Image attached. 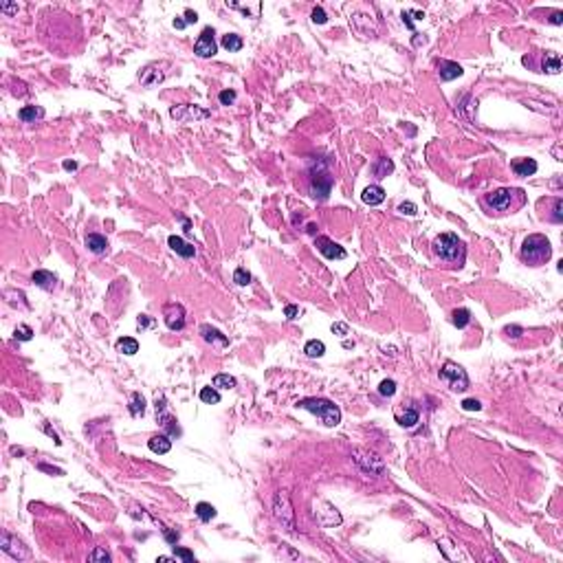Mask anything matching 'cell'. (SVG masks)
<instances>
[{
    "label": "cell",
    "instance_id": "10",
    "mask_svg": "<svg viewBox=\"0 0 563 563\" xmlns=\"http://www.w3.org/2000/svg\"><path fill=\"white\" fill-rule=\"evenodd\" d=\"M154 409H156V420L161 422V427L168 429L170 436H181V429H178V425H176V418L168 412V405H165V396L163 394L156 396Z\"/></svg>",
    "mask_w": 563,
    "mask_h": 563
},
{
    "label": "cell",
    "instance_id": "2",
    "mask_svg": "<svg viewBox=\"0 0 563 563\" xmlns=\"http://www.w3.org/2000/svg\"><path fill=\"white\" fill-rule=\"evenodd\" d=\"M550 255H552V244L541 234L528 236L524 244H521V260H524L528 267H544V264L550 260Z\"/></svg>",
    "mask_w": 563,
    "mask_h": 563
},
{
    "label": "cell",
    "instance_id": "5",
    "mask_svg": "<svg viewBox=\"0 0 563 563\" xmlns=\"http://www.w3.org/2000/svg\"><path fill=\"white\" fill-rule=\"evenodd\" d=\"M352 458H354V462L359 465V469L368 475V478H379V475L385 473V465H383V460H381L376 453H372V451L354 449V451H352Z\"/></svg>",
    "mask_w": 563,
    "mask_h": 563
},
{
    "label": "cell",
    "instance_id": "9",
    "mask_svg": "<svg viewBox=\"0 0 563 563\" xmlns=\"http://www.w3.org/2000/svg\"><path fill=\"white\" fill-rule=\"evenodd\" d=\"M310 191H313V198L317 201H326L330 196V189H333V181L335 178L330 176V172L326 168H317V172H313L310 176Z\"/></svg>",
    "mask_w": 563,
    "mask_h": 563
},
{
    "label": "cell",
    "instance_id": "7",
    "mask_svg": "<svg viewBox=\"0 0 563 563\" xmlns=\"http://www.w3.org/2000/svg\"><path fill=\"white\" fill-rule=\"evenodd\" d=\"M273 513H275V517L282 521V526L286 528V531H295V513H293V508H290V500H288L286 491H280L275 495Z\"/></svg>",
    "mask_w": 563,
    "mask_h": 563
},
{
    "label": "cell",
    "instance_id": "54",
    "mask_svg": "<svg viewBox=\"0 0 563 563\" xmlns=\"http://www.w3.org/2000/svg\"><path fill=\"white\" fill-rule=\"evenodd\" d=\"M550 22H552V24H561V22H563V13H561V11H554L552 18H550Z\"/></svg>",
    "mask_w": 563,
    "mask_h": 563
},
{
    "label": "cell",
    "instance_id": "36",
    "mask_svg": "<svg viewBox=\"0 0 563 563\" xmlns=\"http://www.w3.org/2000/svg\"><path fill=\"white\" fill-rule=\"evenodd\" d=\"M234 282L238 284V286H247V284L251 282V273H249L247 269L238 267V269L234 271Z\"/></svg>",
    "mask_w": 563,
    "mask_h": 563
},
{
    "label": "cell",
    "instance_id": "13",
    "mask_svg": "<svg viewBox=\"0 0 563 563\" xmlns=\"http://www.w3.org/2000/svg\"><path fill=\"white\" fill-rule=\"evenodd\" d=\"M315 247H317V251H319V253L323 255V257H328V260H346V249L343 247H339V244L337 242H333L330 240V238H326V236H319L315 240Z\"/></svg>",
    "mask_w": 563,
    "mask_h": 563
},
{
    "label": "cell",
    "instance_id": "57",
    "mask_svg": "<svg viewBox=\"0 0 563 563\" xmlns=\"http://www.w3.org/2000/svg\"><path fill=\"white\" fill-rule=\"evenodd\" d=\"M0 9H3L5 13H13V11H18V7L16 5H3Z\"/></svg>",
    "mask_w": 563,
    "mask_h": 563
},
{
    "label": "cell",
    "instance_id": "48",
    "mask_svg": "<svg viewBox=\"0 0 563 563\" xmlns=\"http://www.w3.org/2000/svg\"><path fill=\"white\" fill-rule=\"evenodd\" d=\"M163 535H165V541H168L170 546H176V541H178V533L170 531V528H163Z\"/></svg>",
    "mask_w": 563,
    "mask_h": 563
},
{
    "label": "cell",
    "instance_id": "21",
    "mask_svg": "<svg viewBox=\"0 0 563 563\" xmlns=\"http://www.w3.org/2000/svg\"><path fill=\"white\" fill-rule=\"evenodd\" d=\"M148 447H150L152 453L163 455V453H168L170 449H172V440H170V436H165V434H161V436H152V438L148 440Z\"/></svg>",
    "mask_w": 563,
    "mask_h": 563
},
{
    "label": "cell",
    "instance_id": "16",
    "mask_svg": "<svg viewBox=\"0 0 563 563\" xmlns=\"http://www.w3.org/2000/svg\"><path fill=\"white\" fill-rule=\"evenodd\" d=\"M201 335H203V339L207 341V343H211L214 348H220V350H222V348L229 346V339H227V337H224L220 330L207 326V323H205V326H201Z\"/></svg>",
    "mask_w": 563,
    "mask_h": 563
},
{
    "label": "cell",
    "instance_id": "28",
    "mask_svg": "<svg viewBox=\"0 0 563 563\" xmlns=\"http://www.w3.org/2000/svg\"><path fill=\"white\" fill-rule=\"evenodd\" d=\"M561 71V59L559 55H554V53H546L544 57V64H541V73H550V75H554V73Z\"/></svg>",
    "mask_w": 563,
    "mask_h": 563
},
{
    "label": "cell",
    "instance_id": "59",
    "mask_svg": "<svg viewBox=\"0 0 563 563\" xmlns=\"http://www.w3.org/2000/svg\"><path fill=\"white\" fill-rule=\"evenodd\" d=\"M174 26H176V29H185L187 24H185V20H174Z\"/></svg>",
    "mask_w": 563,
    "mask_h": 563
},
{
    "label": "cell",
    "instance_id": "15",
    "mask_svg": "<svg viewBox=\"0 0 563 563\" xmlns=\"http://www.w3.org/2000/svg\"><path fill=\"white\" fill-rule=\"evenodd\" d=\"M537 161L535 158H513L511 161V170L515 172V176H521V178H528L537 172Z\"/></svg>",
    "mask_w": 563,
    "mask_h": 563
},
{
    "label": "cell",
    "instance_id": "26",
    "mask_svg": "<svg viewBox=\"0 0 563 563\" xmlns=\"http://www.w3.org/2000/svg\"><path fill=\"white\" fill-rule=\"evenodd\" d=\"M158 82H163V73L156 71L154 66H148V69L141 73V84L145 88H152V86H156Z\"/></svg>",
    "mask_w": 563,
    "mask_h": 563
},
{
    "label": "cell",
    "instance_id": "14",
    "mask_svg": "<svg viewBox=\"0 0 563 563\" xmlns=\"http://www.w3.org/2000/svg\"><path fill=\"white\" fill-rule=\"evenodd\" d=\"M194 53H196L198 57H211V55H216V40H214V29H211V26L203 29V33L198 36L196 44H194Z\"/></svg>",
    "mask_w": 563,
    "mask_h": 563
},
{
    "label": "cell",
    "instance_id": "58",
    "mask_svg": "<svg viewBox=\"0 0 563 563\" xmlns=\"http://www.w3.org/2000/svg\"><path fill=\"white\" fill-rule=\"evenodd\" d=\"M183 231L185 234H191V222L187 220V218H183Z\"/></svg>",
    "mask_w": 563,
    "mask_h": 563
},
{
    "label": "cell",
    "instance_id": "11",
    "mask_svg": "<svg viewBox=\"0 0 563 563\" xmlns=\"http://www.w3.org/2000/svg\"><path fill=\"white\" fill-rule=\"evenodd\" d=\"M0 546H3V550L7 552V554H11L13 559H29L31 557V552H29V548H26L22 541L20 539H16L13 537V535H9V533H3V537H0Z\"/></svg>",
    "mask_w": 563,
    "mask_h": 563
},
{
    "label": "cell",
    "instance_id": "3",
    "mask_svg": "<svg viewBox=\"0 0 563 563\" xmlns=\"http://www.w3.org/2000/svg\"><path fill=\"white\" fill-rule=\"evenodd\" d=\"M297 407L306 409L317 418H321V422L326 427H337L341 422V409L335 405L333 401L328 399H317V396H310V399H302L297 401Z\"/></svg>",
    "mask_w": 563,
    "mask_h": 563
},
{
    "label": "cell",
    "instance_id": "23",
    "mask_svg": "<svg viewBox=\"0 0 563 563\" xmlns=\"http://www.w3.org/2000/svg\"><path fill=\"white\" fill-rule=\"evenodd\" d=\"M86 247H88V251H92V253L102 255L108 251V240L99 234H88L86 236Z\"/></svg>",
    "mask_w": 563,
    "mask_h": 563
},
{
    "label": "cell",
    "instance_id": "35",
    "mask_svg": "<svg viewBox=\"0 0 563 563\" xmlns=\"http://www.w3.org/2000/svg\"><path fill=\"white\" fill-rule=\"evenodd\" d=\"M201 401L207 403V405H218V403H220V394H218L216 387H203L201 389Z\"/></svg>",
    "mask_w": 563,
    "mask_h": 563
},
{
    "label": "cell",
    "instance_id": "17",
    "mask_svg": "<svg viewBox=\"0 0 563 563\" xmlns=\"http://www.w3.org/2000/svg\"><path fill=\"white\" fill-rule=\"evenodd\" d=\"M438 73H440V79L442 82H451V79L460 77L462 73V66L458 62H449V59H440L438 62Z\"/></svg>",
    "mask_w": 563,
    "mask_h": 563
},
{
    "label": "cell",
    "instance_id": "50",
    "mask_svg": "<svg viewBox=\"0 0 563 563\" xmlns=\"http://www.w3.org/2000/svg\"><path fill=\"white\" fill-rule=\"evenodd\" d=\"M38 469H40V471H46V473H51V475H64V471H62V469H57V467H49V465H38Z\"/></svg>",
    "mask_w": 563,
    "mask_h": 563
},
{
    "label": "cell",
    "instance_id": "43",
    "mask_svg": "<svg viewBox=\"0 0 563 563\" xmlns=\"http://www.w3.org/2000/svg\"><path fill=\"white\" fill-rule=\"evenodd\" d=\"M399 211H401V214H407V216H416V214H418V207H416L414 203H401Z\"/></svg>",
    "mask_w": 563,
    "mask_h": 563
},
{
    "label": "cell",
    "instance_id": "6",
    "mask_svg": "<svg viewBox=\"0 0 563 563\" xmlns=\"http://www.w3.org/2000/svg\"><path fill=\"white\" fill-rule=\"evenodd\" d=\"M440 379L447 381L453 392H465V389H469V376L465 372V368L458 366V363H453V361H447L445 366H442Z\"/></svg>",
    "mask_w": 563,
    "mask_h": 563
},
{
    "label": "cell",
    "instance_id": "45",
    "mask_svg": "<svg viewBox=\"0 0 563 563\" xmlns=\"http://www.w3.org/2000/svg\"><path fill=\"white\" fill-rule=\"evenodd\" d=\"M462 409H467V412H480L482 405H480V401H475V399H467V401H462Z\"/></svg>",
    "mask_w": 563,
    "mask_h": 563
},
{
    "label": "cell",
    "instance_id": "18",
    "mask_svg": "<svg viewBox=\"0 0 563 563\" xmlns=\"http://www.w3.org/2000/svg\"><path fill=\"white\" fill-rule=\"evenodd\" d=\"M168 244L172 247V251H176V253L181 255V257H185V260H189V257L196 255V247H194V244H187L183 238H178V236H170Z\"/></svg>",
    "mask_w": 563,
    "mask_h": 563
},
{
    "label": "cell",
    "instance_id": "55",
    "mask_svg": "<svg viewBox=\"0 0 563 563\" xmlns=\"http://www.w3.org/2000/svg\"><path fill=\"white\" fill-rule=\"evenodd\" d=\"M403 22L407 24V29H412V31H414V22H412V18H409V13H407V11H403Z\"/></svg>",
    "mask_w": 563,
    "mask_h": 563
},
{
    "label": "cell",
    "instance_id": "38",
    "mask_svg": "<svg viewBox=\"0 0 563 563\" xmlns=\"http://www.w3.org/2000/svg\"><path fill=\"white\" fill-rule=\"evenodd\" d=\"M88 561H110V552L104 550V548H95L90 554H88Z\"/></svg>",
    "mask_w": 563,
    "mask_h": 563
},
{
    "label": "cell",
    "instance_id": "22",
    "mask_svg": "<svg viewBox=\"0 0 563 563\" xmlns=\"http://www.w3.org/2000/svg\"><path fill=\"white\" fill-rule=\"evenodd\" d=\"M44 108L42 106H24V108H20V112H18V117L22 119L24 123H36V121H40V119H44Z\"/></svg>",
    "mask_w": 563,
    "mask_h": 563
},
{
    "label": "cell",
    "instance_id": "30",
    "mask_svg": "<svg viewBox=\"0 0 563 563\" xmlns=\"http://www.w3.org/2000/svg\"><path fill=\"white\" fill-rule=\"evenodd\" d=\"M222 46L224 49H227L229 53H238L244 46V42H242V38L240 36H236V33H227V36L222 38Z\"/></svg>",
    "mask_w": 563,
    "mask_h": 563
},
{
    "label": "cell",
    "instance_id": "1",
    "mask_svg": "<svg viewBox=\"0 0 563 563\" xmlns=\"http://www.w3.org/2000/svg\"><path fill=\"white\" fill-rule=\"evenodd\" d=\"M434 257L442 262L449 269H462L467 260V249L465 242L460 240L455 234H440L432 244Z\"/></svg>",
    "mask_w": 563,
    "mask_h": 563
},
{
    "label": "cell",
    "instance_id": "24",
    "mask_svg": "<svg viewBox=\"0 0 563 563\" xmlns=\"http://www.w3.org/2000/svg\"><path fill=\"white\" fill-rule=\"evenodd\" d=\"M392 172H394V163L387 156H379L372 165V174L376 178H387V174H392Z\"/></svg>",
    "mask_w": 563,
    "mask_h": 563
},
{
    "label": "cell",
    "instance_id": "47",
    "mask_svg": "<svg viewBox=\"0 0 563 563\" xmlns=\"http://www.w3.org/2000/svg\"><path fill=\"white\" fill-rule=\"evenodd\" d=\"M333 333H335V335H339V337H346V335L350 333V328H348V323L337 321V323H333Z\"/></svg>",
    "mask_w": 563,
    "mask_h": 563
},
{
    "label": "cell",
    "instance_id": "52",
    "mask_svg": "<svg viewBox=\"0 0 563 563\" xmlns=\"http://www.w3.org/2000/svg\"><path fill=\"white\" fill-rule=\"evenodd\" d=\"M196 20H198L196 11H191V9L185 11V24H191V22H196Z\"/></svg>",
    "mask_w": 563,
    "mask_h": 563
},
{
    "label": "cell",
    "instance_id": "4",
    "mask_svg": "<svg viewBox=\"0 0 563 563\" xmlns=\"http://www.w3.org/2000/svg\"><path fill=\"white\" fill-rule=\"evenodd\" d=\"M515 198L517 201H524V191L521 189H511V187H500V189H493L488 191L484 203L491 207V211H498V214H506V211H511L515 207H519L521 203H515Z\"/></svg>",
    "mask_w": 563,
    "mask_h": 563
},
{
    "label": "cell",
    "instance_id": "25",
    "mask_svg": "<svg viewBox=\"0 0 563 563\" xmlns=\"http://www.w3.org/2000/svg\"><path fill=\"white\" fill-rule=\"evenodd\" d=\"M115 348H117V352H121L125 356H132V354L139 352V341L132 339V337H121V339H117Z\"/></svg>",
    "mask_w": 563,
    "mask_h": 563
},
{
    "label": "cell",
    "instance_id": "51",
    "mask_svg": "<svg viewBox=\"0 0 563 563\" xmlns=\"http://www.w3.org/2000/svg\"><path fill=\"white\" fill-rule=\"evenodd\" d=\"M297 313H300V308H297V306H293V304H288V306L284 308V315H286L288 319H295V317H297Z\"/></svg>",
    "mask_w": 563,
    "mask_h": 563
},
{
    "label": "cell",
    "instance_id": "40",
    "mask_svg": "<svg viewBox=\"0 0 563 563\" xmlns=\"http://www.w3.org/2000/svg\"><path fill=\"white\" fill-rule=\"evenodd\" d=\"M218 99H220V104H222V106H231V104L236 102V90H229V88H227V90H222L220 95H218Z\"/></svg>",
    "mask_w": 563,
    "mask_h": 563
},
{
    "label": "cell",
    "instance_id": "56",
    "mask_svg": "<svg viewBox=\"0 0 563 563\" xmlns=\"http://www.w3.org/2000/svg\"><path fill=\"white\" fill-rule=\"evenodd\" d=\"M64 170H66V172L77 170V163H75V161H64Z\"/></svg>",
    "mask_w": 563,
    "mask_h": 563
},
{
    "label": "cell",
    "instance_id": "44",
    "mask_svg": "<svg viewBox=\"0 0 563 563\" xmlns=\"http://www.w3.org/2000/svg\"><path fill=\"white\" fill-rule=\"evenodd\" d=\"M154 319H152V317H148V315H139V319H137V326H139V330H145V328H152L154 326Z\"/></svg>",
    "mask_w": 563,
    "mask_h": 563
},
{
    "label": "cell",
    "instance_id": "19",
    "mask_svg": "<svg viewBox=\"0 0 563 563\" xmlns=\"http://www.w3.org/2000/svg\"><path fill=\"white\" fill-rule=\"evenodd\" d=\"M361 201L366 203V205H370V207H374V205H381L383 201H385V189H383L381 185H370V187L363 189Z\"/></svg>",
    "mask_w": 563,
    "mask_h": 563
},
{
    "label": "cell",
    "instance_id": "53",
    "mask_svg": "<svg viewBox=\"0 0 563 563\" xmlns=\"http://www.w3.org/2000/svg\"><path fill=\"white\" fill-rule=\"evenodd\" d=\"M44 432H46V436H51V438H53V440H55V445H62V440H59V438H57V434H55V432H53V429H51L49 425H46V427H44Z\"/></svg>",
    "mask_w": 563,
    "mask_h": 563
},
{
    "label": "cell",
    "instance_id": "41",
    "mask_svg": "<svg viewBox=\"0 0 563 563\" xmlns=\"http://www.w3.org/2000/svg\"><path fill=\"white\" fill-rule=\"evenodd\" d=\"M552 222H561L563 220V201L561 198H554V214L550 218Z\"/></svg>",
    "mask_w": 563,
    "mask_h": 563
},
{
    "label": "cell",
    "instance_id": "39",
    "mask_svg": "<svg viewBox=\"0 0 563 563\" xmlns=\"http://www.w3.org/2000/svg\"><path fill=\"white\" fill-rule=\"evenodd\" d=\"M172 548H174V557L176 559H183V561H187V563L194 561V552L187 550V548H178V546H172Z\"/></svg>",
    "mask_w": 563,
    "mask_h": 563
},
{
    "label": "cell",
    "instance_id": "32",
    "mask_svg": "<svg viewBox=\"0 0 563 563\" xmlns=\"http://www.w3.org/2000/svg\"><path fill=\"white\" fill-rule=\"evenodd\" d=\"M451 321L455 328H467L469 321H471V313H469L467 308H455L451 315Z\"/></svg>",
    "mask_w": 563,
    "mask_h": 563
},
{
    "label": "cell",
    "instance_id": "8",
    "mask_svg": "<svg viewBox=\"0 0 563 563\" xmlns=\"http://www.w3.org/2000/svg\"><path fill=\"white\" fill-rule=\"evenodd\" d=\"M209 115H211L209 110L201 108V106H191V104H181V106H172L170 108V117L176 119V121H183V123L201 121V119H207Z\"/></svg>",
    "mask_w": 563,
    "mask_h": 563
},
{
    "label": "cell",
    "instance_id": "27",
    "mask_svg": "<svg viewBox=\"0 0 563 563\" xmlns=\"http://www.w3.org/2000/svg\"><path fill=\"white\" fill-rule=\"evenodd\" d=\"M396 422L405 429H412V427H416V422H418V412H416L414 407H407L403 414H396Z\"/></svg>",
    "mask_w": 563,
    "mask_h": 563
},
{
    "label": "cell",
    "instance_id": "31",
    "mask_svg": "<svg viewBox=\"0 0 563 563\" xmlns=\"http://www.w3.org/2000/svg\"><path fill=\"white\" fill-rule=\"evenodd\" d=\"M304 352L308 356H313V359H317V356L326 354V346H323V341H319V339H310L306 346H304Z\"/></svg>",
    "mask_w": 563,
    "mask_h": 563
},
{
    "label": "cell",
    "instance_id": "46",
    "mask_svg": "<svg viewBox=\"0 0 563 563\" xmlns=\"http://www.w3.org/2000/svg\"><path fill=\"white\" fill-rule=\"evenodd\" d=\"M328 20V16H326V11L321 9V7H315L313 9V22H317V24H323Z\"/></svg>",
    "mask_w": 563,
    "mask_h": 563
},
{
    "label": "cell",
    "instance_id": "49",
    "mask_svg": "<svg viewBox=\"0 0 563 563\" xmlns=\"http://www.w3.org/2000/svg\"><path fill=\"white\" fill-rule=\"evenodd\" d=\"M504 333H506L508 337H513V339H517V337H521V333H524V330H521V326H506Z\"/></svg>",
    "mask_w": 563,
    "mask_h": 563
},
{
    "label": "cell",
    "instance_id": "34",
    "mask_svg": "<svg viewBox=\"0 0 563 563\" xmlns=\"http://www.w3.org/2000/svg\"><path fill=\"white\" fill-rule=\"evenodd\" d=\"M196 515L201 517V521H211L216 517V508L207 502H201V504H196Z\"/></svg>",
    "mask_w": 563,
    "mask_h": 563
},
{
    "label": "cell",
    "instance_id": "20",
    "mask_svg": "<svg viewBox=\"0 0 563 563\" xmlns=\"http://www.w3.org/2000/svg\"><path fill=\"white\" fill-rule=\"evenodd\" d=\"M31 280H33V284H36V286H40V288H44V290H53V288H55L57 277L53 275L51 271H36V273L31 275Z\"/></svg>",
    "mask_w": 563,
    "mask_h": 563
},
{
    "label": "cell",
    "instance_id": "37",
    "mask_svg": "<svg viewBox=\"0 0 563 563\" xmlns=\"http://www.w3.org/2000/svg\"><path fill=\"white\" fill-rule=\"evenodd\" d=\"M379 394H381V396H394V394H396V383H394L392 379L381 381V385H379Z\"/></svg>",
    "mask_w": 563,
    "mask_h": 563
},
{
    "label": "cell",
    "instance_id": "42",
    "mask_svg": "<svg viewBox=\"0 0 563 563\" xmlns=\"http://www.w3.org/2000/svg\"><path fill=\"white\" fill-rule=\"evenodd\" d=\"M31 337H33V330L29 326H20L16 330V339H20V341H29Z\"/></svg>",
    "mask_w": 563,
    "mask_h": 563
},
{
    "label": "cell",
    "instance_id": "29",
    "mask_svg": "<svg viewBox=\"0 0 563 563\" xmlns=\"http://www.w3.org/2000/svg\"><path fill=\"white\" fill-rule=\"evenodd\" d=\"M128 409H130V414L135 416V418H139V416H143L145 414V399L139 392H135L130 396V405H128Z\"/></svg>",
    "mask_w": 563,
    "mask_h": 563
},
{
    "label": "cell",
    "instance_id": "33",
    "mask_svg": "<svg viewBox=\"0 0 563 563\" xmlns=\"http://www.w3.org/2000/svg\"><path fill=\"white\" fill-rule=\"evenodd\" d=\"M211 385H214L216 389H231L236 387V379L229 374H216L214 381H211Z\"/></svg>",
    "mask_w": 563,
    "mask_h": 563
},
{
    "label": "cell",
    "instance_id": "12",
    "mask_svg": "<svg viewBox=\"0 0 563 563\" xmlns=\"http://www.w3.org/2000/svg\"><path fill=\"white\" fill-rule=\"evenodd\" d=\"M163 319H165V326H168L170 330H183L185 328V308L176 302L165 304Z\"/></svg>",
    "mask_w": 563,
    "mask_h": 563
}]
</instances>
